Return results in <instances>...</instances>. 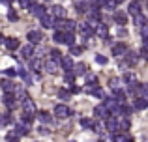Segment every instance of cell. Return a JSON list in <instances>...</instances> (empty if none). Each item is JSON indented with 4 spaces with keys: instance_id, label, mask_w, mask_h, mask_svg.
<instances>
[{
    "instance_id": "obj_1",
    "label": "cell",
    "mask_w": 148,
    "mask_h": 142,
    "mask_svg": "<svg viewBox=\"0 0 148 142\" xmlns=\"http://www.w3.org/2000/svg\"><path fill=\"white\" fill-rule=\"evenodd\" d=\"M77 30H79V34H81L83 37H86V39H88V37H92V36L96 34V26H92L90 22H81Z\"/></svg>"
},
{
    "instance_id": "obj_2",
    "label": "cell",
    "mask_w": 148,
    "mask_h": 142,
    "mask_svg": "<svg viewBox=\"0 0 148 142\" xmlns=\"http://www.w3.org/2000/svg\"><path fill=\"white\" fill-rule=\"evenodd\" d=\"M54 116L60 118V120H66V118L71 116V110H69L68 105H64V103H60V105L54 107Z\"/></svg>"
},
{
    "instance_id": "obj_3",
    "label": "cell",
    "mask_w": 148,
    "mask_h": 142,
    "mask_svg": "<svg viewBox=\"0 0 148 142\" xmlns=\"http://www.w3.org/2000/svg\"><path fill=\"white\" fill-rule=\"evenodd\" d=\"M127 90L131 92V94L135 95V97H146V94H148V84H135V86H131V88H127Z\"/></svg>"
},
{
    "instance_id": "obj_4",
    "label": "cell",
    "mask_w": 148,
    "mask_h": 142,
    "mask_svg": "<svg viewBox=\"0 0 148 142\" xmlns=\"http://www.w3.org/2000/svg\"><path fill=\"white\" fill-rule=\"evenodd\" d=\"M94 116L98 118V120H107V118H111V110L105 107V103H101L94 109Z\"/></svg>"
},
{
    "instance_id": "obj_5",
    "label": "cell",
    "mask_w": 148,
    "mask_h": 142,
    "mask_svg": "<svg viewBox=\"0 0 148 142\" xmlns=\"http://www.w3.org/2000/svg\"><path fill=\"white\" fill-rule=\"evenodd\" d=\"M105 125H107V131L112 133V135H118L120 133V122H116L114 116L107 118V120H105Z\"/></svg>"
},
{
    "instance_id": "obj_6",
    "label": "cell",
    "mask_w": 148,
    "mask_h": 142,
    "mask_svg": "<svg viewBox=\"0 0 148 142\" xmlns=\"http://www.w3.org/2000/svg\"><path fill=\"white\" fill-rule=\"evenodd\" d=\"M60 62H54V60H45V66H43V71H47L49 75H56L58 71H60Z\"/></svg>"
},
{
    "instance_id": "obj_7",
    "label": "cell",
    "mask_w": 148,
    "mask_h": 142,
    "mask_svg": "<svg viewBox=\"0 0 148 142\" xmlns=\"http://www.w3.org/2000/svg\"><path fill=\"white\" fill-rule=\"evenodd\" d=\"M21 107H23V114H32V116L36 114V103H34L30 97L26 99L25 103H21Z\"/></svg>"
},
{
    "instance_id": "obj_8",
    "label": "cell",
    "mask_w": 148,
    "mask_h": 142,
    "mask_svg": "<svg viewBox=\"0 0 148 142\" xmlns=\"http://www.w3.org/2000/svg\"><path fill=\"white\" fill-rule=\"evenodd\" d=\"M34 52H36L34 45H32V43H28V45H25V47L21 49V58H25V60H32V58H34Z\"/></svg>"
},
{
    "instance_id": "obj_9",
    "label": "cell",
    "mask_w": 148,
    "mask_h": 142,
    "mask_svg": "<svg viewBox=\"0 0 148 142\" xmlns=\"http://www.w3.org/2000/svg\"><path fill=\"white\" fill-rule=\"evenodd\" d=\"M30 13L34 15V17H43L45 13H47V10H45L43 6H40V4H36V2H32V6H30Z\"/></svg>"
},
{
    "instance_id": "obj_10",
    "label": "cell",
    "mask_w": 148,
    "mask_h": 142,
    "mask_svg": "<svg viewBox=\"0 0 148 142\" xmlns=\"http://www.w3.org/2000/svg\"><path fill=\"white\" fill-rule=\"evenodd\" d=\"M0 86H2V92H4V94H15V90H17V86H15L10 79H4Z\"/></svg>"
},
{
    "instance_id": "obj_11",
    "label": "cell",
    "mask_w": 148,
    "mask_h": 142,
    "mask_svg": "<svg viewBox=\"0 0 148 142\" xmlns=\"http://www.w3.org/2000/svg\"><path fill=\"white\" fill-rule=\"evenodd\" d=\"M60 67H62V71H73L75 64H73L71 56H64V58L60 60Z\"/></svg>"
},
{
    "instance_id": "obj_12",
    "label": "cell",
    "mask_w": 148,
    "mask_h": 142,
    "mask_svg": "<svg viewBox=\"0 0 148 142\" xmlns=\"http://www.w3.org/2000/svg\"><path fill=\"white\" fill-rule=\"evenodd\" d=\"M4 103H6V107L10 110H13L15 107H17V97H15V94H4Z\"/></svg>"
},
{
    "instance_id": "obj_13",
    "label": "cell",
    "mask_w": 148,
    "mask_h": 142,
    "mask_svg": "<svg viewBox=\"0 0 148 142\" xmlns=\"http://www.w3.org/2000/svg\"><path fill=\"white\" fill-rule=\"evenodd\" d=\"M105 107H107V109L111 110V114H112V112L118 110L120 103H118V99H116V97H105Z\"/></svg>"
},
{
    "instance_id": "obj_14",
    "label": "cell",
    "mask_w": 148,
    "mask_h": 142,
    "mask_svg": "<svg viewBox=\"0 0 148 142\" xmlns=\"http://www.w3.org/2000/svg\"><path fill=\"white\" fill-rule=\"evenodd\" d=\"M96 36H99L101 39H107L109 37V26L105 24V22H99V24L96 26Z\"/></svg>"
},
{
    "instance_id": "obj_15",
    "label": "cell",
    "mask_w": 148,
    "mask_h": 142,
    "mask_svg": "<svg viewBox=\"0 0 148 142\" xmlns=\"http://www.w3.org/2000/svg\"><path fill=\"white\" fill-rule=\"evenodd\" d=\"M114 22L118 26H124L127 22V11H114Z\"/></svg>"
},
{
    "instance_id": "obj_16",
    "label": "cell",
    "mask_w": 148,
    "mask_h": 142,
    "mask_svg": "<svg viewBox=\"0 0 148 142\" xmlns=\"http://www.w3.org/2000/svg\"><path fill=\"white\" fill-rule=\"evenodd\" d=\"M40 21H41V26H43V28H54V22H56V21H54V17H53V15H49V13H45Z\"/></svg>"
},
{
    "instance_id": "obj_17",
    "label": "cell",
    "mask_w": 148,
    "mask_h": 142,
    "mask_svg": "<svg viewBox=\"0 0 148 142\" xmlns=\"http://www.w3.org/2000/svg\"><path fill=\"white\" fill-rule=\"evenodd\" d=\"M26 37H28V41H30L32 45H38V43L41 41V32H40V30H30Z\"/></svg>"
},
{
    "instance_id": "obj_18",
    "label": "cell",
    "mask_w": 148,
    "mask_h": 142,
    "mask_svg": "<svg viewBox=\"0 0 148 142\" xmlns=\"http://www.w3.org/2000/svg\"><path fill=\"white\" fill-rule=\"evenodd\" d=\"M51 15L54 19H66V10L62 6H53L51 7Z\"/></svg>"
},
{
    "instance_id": "obj_19",
    "label": "cell",
    "mask_w": 148,
    "mask_h": 142,
    "mask_svg": "<svg viewBox=\"0 0 148 142\" xmlns=\"http://www.w3.org/2000/svg\"><path fill=\"white\" fill-rule=\"evenodd\" d=\"M127 54V47L124 43H118L112 47V56H126Z\"/></svg>"
},
{
    "instance_id": "obj_20",
    "label": "cell",
    "mask_w": 148,
    "mask_h": 142,
    "mask_svg": "<svg viewBox=\"0 0 148 142\" xmlns=\"http://www.w3.org/2000/svg\"><path fill=\"white\" fill-rule=\"evenodd\" d=\"M43 66H45V62H41L40 58H36V56L30 60V71H41Z\"/></svg>"
},
{
    "instance_id": "obj_21",
    "label": "cell",
    "mask_w": 148,
    "mask_h": 142,
    "mask_svg": "<svg viewBox=\"0 0 148 142\" xmlns=\"http://www.w3.org/2000/svg\"><path fill=\"white\" fill-rule=\"evenodd\" d=\"M148 107V101L145 97H135L133 99V109H137V110H145Z\"/></svg>"
},
{
    "instance_id": "obj_22",
    "label": "cell",
    "mask_w": 148,
    "mask_h": 142,
    "mask_svg": "<svg viewBox=\"0 0 148 142\" xmlns=\"http://www.w3.org/2000/svg\"><path fill=\"white\" fill-rule=\"evenodd\" d=\"M127 13H131L135 17V15L141 13V4L137 2V0H133V2H130V6H127Z\"/></svg>"
},
{
    "instance_id": "obj_23",
    "label": "cell",
    "mask_w": 148,
    "mask_h": 142,
    "mask_svg": "<svg viewBox=\"0 0 148 142\" xmlns=\"http://www.w3.org/2000/svg\"><path fill=\"white\" fill-rule=\"evenodd\" d=\"M124 82L127 84V88H131V86H135L137 84V77H135V73H131V71H127L126 75H124Z\"/></svg>"
},
{
    "instance_id": "obj_24",
    "label": "cell",
    "mask_w": 148,
    "mask_h": 142,
    "mask_svg": "<svg viewBox=\"0 0 148 142\" xmlns=\"http://www.w3.org/2000/svg\"><path fill=\"white\" fill-rule=\"evenodd\" d=\"M98 90H99V84L98 82H86V84H84V88H83L84 94H92V95H94Z\"/></svg>"
},
{
    "instance_id": "obj_25",
    "label": "cell",
    "mask_w": 148,
    "mask_h": 142,
    "mask_svg": "<svg viewBox=\"0 0 148 142\" xmlns=\"http://www.w3.org/2000/svg\"><path fill=\"white\" fill-rule=\"evenodd\" d=\"M36 116H38V120H40L41 124H51V122H53V116H51L47 110H40Z\"/></svg>"
},
{
    "instance_id": "obj_26",
    "label": "cell",
    "mask_w": 148,
    "mask_h": 142,
    "mask_svg": "<svg viewBox=\"0 0 148 142\" xmlns=\"http://www.w3.org/2000/svg\"><path fill=\"white\" fill-rule=\"evenodd\" d=\"M133 24L139 26V28H143V26L148 24V21H146V17L143 13H139V15H135V17H133Z\"/></svg>"
},
{
    "instance_id": "obj_27",
    "label": "cell",
    "mask_w": 148,
    "mask_h": 142,
    "mask_svg": "<svg viewBox=\"0 0 148 142\" xmlns=\"http://www.w3.org/2000/svg\"><path fill=\"white\" fill-rule=\"evenodd\" d=\"M19 45H21V43H19L17 37H8V39H6V47L10 49V51H17Z\"/></svg>"
},
{
    "instance_id": "obj_28",
    "label": "cell",
    "mask_w": 148,
    "mask_h": 142,
    "mask_svg": "<svg viewBox=\"0 0 148 142\" xmlns=\"http://www.w3.org/2000/svg\"><path fill=\"white\" fill-rule=\"evenodd\" d=\"M73 73H75L77 77H83V75H86V64H83V62L75 64V67H73Z\"/></svg>"
},
{
    "instance_id": "obj_29",
    "label": "cell",
    "mask_w": 148,
    "mask_h": 142,
    "mask_svg": "<svg viewBox=\"0 0 148 142\" xmlns=\"http://www.w3.org/2000/svg\"><path fill=\"white\" fill-rule=\"evenodd\" d=\"M139 56H141V54H137V52H131V51H127V54L124 56V60H126V62L130 64V66H133V64L139 60Z\"/></svg>"
},
{
    "instance_id": "obj_30",
    "label": "cell",
    "mask_w": 148,
    "mask_h": 142,
    "mask_svg": "<svg viewBox=\"0 0 148 142\" xmlns=\"http://www.w3.org/2000/svg\"><path fill=\"white\" fill-rule=\"evenodd\" d=\"M112 142H131V137L127 133H118V135H112Z\"/></svg>"
},
{
    "instance_id": "obj_31",
    "label": "cell",
    "mask_w": 148,
    "mask_h": 142,
    "mask_svg": "<svg viewBox=\"0 0 148 142\" xmlns=\"http://www.w3.org/2000/svg\"><path fill=\"white\" fill-rule=\"evenodd\" d=\"M64 45H75V34L73 32H64Z\"/></svg>"
},
{
    "instance_id": "obj_32",
    "label": "cell",
    "mask_w": 148,
    "mask_h": 142,
    "mask_svg": "<svg viewBox=\"0 0 148 142\" xmlns=\"http://www.w3.org/2000/svg\"><path fill=\"white\" fill-rule=\"evenodd\" d=\"M120 84H122V80H120L118 77H112V79L109 80V86H111V90H112V92L120 90Z\"/></svg>"
},
{
    "instance_id": "obj_33",
    "label": "cell",
    "mask_w": 148,
    "mask_h": 142,
    "mask_svg": "<svg viewBox=\"0 0 148 142\" xmlns=\"http://www.w3.org/2000/svg\"><path fill=\"white\" fill-rule=\"evenodd\" d=\"M116 6L118 4L114 0H103V10H109V11H116Z\"/></svg>"
},
{
    "instance_id": "obj_34",
    "label": "cell",
    "mask_w": 148,
    "mask_h": 142,
    "mask_svg": "<svg viewBox=\"0 0 148 142\" xmlns=\"http://www.w3.org/2000/svg\"><path fill=\"white\" fill-rule=\"evenodd\" d=\"M49 54H51V60H54V62H60V60L64 58V54H62V52L58 51V49H53V51H51Z\"/></svg>"
},
{
    "instance_id": "obj_35",
    "label": "cell",
    "mask_w": 148,
    "mask_h": 142,
    "mask_svg": "<svg viewBox=\"0 0 148 142\" xmlns=\"http://www.w3.org/2000/svg\"><path fill=\"white\" fill-rule=\"evenodd\" d=\"M114 97L118 99V103H120V105H126V92L116 90V92H114Z\"/></svg>"
},
{
    "instance_id": "obj_36",
    "label": "cell",
    "mask_w": 148,
    "mask_h": 142,
    "mask_svg": "<svg viewBox=\"0 0 148 142\" xmlns=\"http://www.w3.org/2000/svg\"><path fill=\"white\" fill-rule=\"evenodd\" d=\"M81 125H83L84 129H94L96 122L94 120H88V118H83V120H81Z\"/></svg>"
},
{
    "instance_id": "obj_37",
    "label": "cell",
    "mask_w": 148,
    "mask_h": 142,
    "mask_svg": "<svg viewBox=\"0 0 148 142\" xmlns=\"http://www.w3.org/2000/svg\"><path fill=\"white\" fill-rule=\"evenodd\" d=\"M81 52H83V47H79V45H71L69 47V56H79Z\"/></svg>"
},
{
    "instance_id": "obj_38",
    "label": "cell",
    "mask_w": 148,
    "mask_h": 142,
    "mask_svg": "<svg viewBox=\"0 0 148 142\" xmlns=\"http://www.w3.org/2000/svg\"><path fill=\"white\" fill-rule=\"evenodd\" d=\"M105 131H107V125H105V124H99V122H96V125H94V133L101 135V133H105Z\"/></svg>"
},
{
    "instance_id": "obj_39",
    "label": "cell",
    "mask_w": 148,
    "mask_h": 142,
    "mask_svg": "<svg viewBox=\"0 0 148 142\" xmlns=\"http://www.w3.org/2000/svg\"><path fill=\"white\" fill-rule=\"evenodd\" d=\"M53 41L54 43H64V32H54V36H53Z\"/></svg>"
},
{
    "instance_id": "obj_40",
    "label": "cell",
    "mask_w": 148,
    "mask_h": 142,
    "mask_svg": "<svg viewBox=\"0 0 148 142\" xmlns=\"http://www.w3.org/2000/svg\"><path fill=\"white\" fill-rule=\"evenodd\" d=\"M58 97H60L62 101H68V99L71 97V92H68V90H60V92H58Z\"/></svg>"
},
{
    "instance_id": "obj_41",
    "label": "cell",
    "mask_w": 148,
    "mask_h": 142,
    "mask_svg": "<svg viewBox=\"0 0 148 142\" xmlns=\"http://www.w3.org/2000/svg\"><path fill=\"white\" fill-rule=\"evenodd\" d=\"M11 122V114H2V116H0V127H2V125H8Z\"/></svg>"
},
{
    "instance_id": "obj_42",
    "label": "cell",
    "mask_w": 148,
    "mask_h": 142,
    "mask_svg": "<svg viewBox=\"0 0 148 142\" xmlns=\"http://www.w3.org/2000/svg\"><path fill=\"white\" fill-rule=\"evenodd\" d=\"M64 79H66V82H68L69 86H71V84H73V79H75V73H73V71H66Z\"/></svg>"
},
{
    "instance_id": "obj_43",
    "label": "cell",
    "mask_w": 148,
    "mask_h": 142,
    "mask_svg": "<svg viewBox=\"0 0 148 142\" xmlns=\"http://www.w3.org/2000/svg\"><path fill=\"white\" fill-rule=\"evenodd\" d=\"M8 19H10L11 22H15V21H17V19H19L17 11H15V10H10V11H8Z\"/></svg>"
},
{
    "instance_id": "obj_44",
    "label": "cell",
    "mask_w": 148,
    "mask_h": 142,
    "mask_svg": "<svg viewBox=\"0 0 148 142\" xmlns=\"http://www.w3.org/2000/svg\"><path fill=\"white\" fill-rule=\"evenodd\" d=\"M2 73H4L6 77H13V75H17V69H15V67H6Z\"/></svg>"
},
{
    "instance_id": "obj_45",
    "label": "cell",
    "mask_w": 148,
    "mask_h": 142,
    "mask_svg": "<svg viewBox=\"0 0 148 142\" xmlns=\"http://www.w3.org/2000/svg\"><path fill=\"white\" fill-rule=\"evenodd\" d=\"M96 62H98L99 66H105V64H107V56H103V54H96Z\"/></svg>"
},
{
    "instance_id": "obj_46",
    "label": "cell",
    "mask_w": 148,
    "mask_h": 142,
    "mask_svg": "<svg viewBox=\"0 0 148 142\" xmlns=\"http://www.w3.org/2000/svg\"><path fill=\"white\" fill-rule=\"evenodd\" d=\"M139 54H141L143 60H148V47H145V45H143V49L139 51Z\"/></svg>"
},
{
    "instance_id": "obj_47",
    "label": "cell",
    "mask_w": 148,
    "mask_h": 142,
    "mask_svg": "<svg viewBox=\"0 0 148 142\" xmlns=\"http://www.w3.org/2000/svg\"><path fill=\"white\" fill-rule=\"evenodd\" d=\"M19 6L21 7H30L32 6V0H19Z\"/></svg>"
},
{
    "instance_id": "obj_48",
    "label": "cell",
    "mask_w": 148,
    "mask_h": 142,
    "mask_svg": "<svg viewBox=\"0 0 148 142\" xmlns=\"http://www.w3.org/2000/svg\"><path fill=\"white\" fill-rule=\"evenodd\" d=\"M69 92H71V94H79V92H83V88H81V86H77V84H71Z\"/></svg>"
},
{
    "instance_id": "obj_49",
    "label": "cell",
    "mask_w": 148,
    "mask_h": 142,
    "mask_svg": "<svg viewBox=\"0 0 148 142\" xmlns=\"http://www.w3.org/2000/svg\"><path fill=\"white\" fill-rule=\"evenodd\" d=\"M141 36H143V39H148V24L141 28Z\"/></svg>"
},
{
    "instance_id": "obj_50",
    "label": "cell",
    "mask_w": 148,
    "mask_h": 142,
    "mask_svg": "<svg viewBox=\"0 0 148 142\" xmlns=\"http://www.w3.org/2000/svg\"><path fill=\"white\" fill-rule=\"evenodd\" d=\"M86 80L88 82H98V79H96L94 75H86Z\"/></svg>"
},
{
    "instance_id": "obj_51",
    "label": "cell",
    "mask_w": 148,
    "mask_h": 142,
    "mask_svg": "<svg viewBox=\"0 0 148 142\" xmlns=\"http://www.w3.org/2000/svg\"><path fill=\"white\" fill-rule=\"evenodd\" d=\"M126 28H122V26H120V28H118V36H126Z\"/></svg>"
},
{
    "instance_id": "obj_52",
    "label": "cell",
    "mask_w": 148,
    "mask_h": 142,
    "mask_svg": "<svg viewBox=\"0 0 148 142\" xmlns=\"http://www.w3.org/2000/svg\"><path fill=\"white\" fill-rule=\"evenodd\" d=\"M94 95H96V97H105V95H103V90H101V88H99V90H98V92H96V94H94Z\"/></svg>"
},
{
    "instance_id": "obj_53",
    "label": "cell",
    "mask_w": 148,
    "mask_h": 142,
    "mask_svg": "<svg viewBox=\"0 0 148 142\" xmlns=\"http://www.w3.org/2000/svg\"><path fill=\"white\" fill-rule=\"evenodd\" d=\"M40 133H41V135H47V133H49V129L43 125V127H40Z\"/></svg>"
},
{
    "instance_id": "obj_54",
    "label": "cell",
    "mask_w": 148,
    "mask_h": 142,
    "mask_svg": "<svg viewBox=\"0 0 148 142\" xmlns=\"http://www.w3.org/2000/svg\"><path fill=\"white\" fill-rule=\"evenodd\" d=\"M2 43H6V37H4V34L0 32V45H2Z\"/></svg>"
},
{
    "instance_id": "obj_55",
    "label": "cell",
    "mask_w": 148,
    "mask_h": 142,
    "mask_svg": "<svg viewBox=\"0 0 148 142\" xmlns=\"http://www.w3.org/2000/svg\"><path fill=\"white\" fill-rule=\"evenodd\" d=\"M0 2H2V4H6V6H8V4H11V0H0Z\"/></svg>"
},
{
    "instance_id": "obj_56",
    "label": "cell",
    "mask_w": 148,
    "mask_h": 142,
    "mask_svg": "<svg viewBox=\"0 0 148 142\" xmlns=\"http://www.w3.org/2000/svg\"><path fill=\"white\" fill-rule=\"evenodd\" d=\"M114 2H116V4H122V2H124V0H114Z\"/></svg>"
},
{
    "instance_id": "obj_57",
    "label": "cell",
    "mask_w": 148,
    "mask_h": 142,
    "mask_svg": "<svg viewBox=\"0 0 148 142\" xmlns=\"http://www.w3.org/2000/svg\"><path fill=\"white\" fill-rule=\"evenodd\" d=\"M145 99H146V101H148V94H146V97H145Z\"/></svg>"
},
{
    "instance_id": "obj_58",
    "label": "cell",
    "mask_w": 148,
    "mask_h": 142,
    "mask_svg": "<svg viewBox=\"0 0 148 142\" xmlns=\"http://www.w3.org/2000/svg\"><path fill=\"white\" fill-rule=\"evenodd\" d=\"M146 7H148V0H146Z\"/></svg>"
},
{
    "instance_id": "obj_59",
    "label": "cell",
    "mask_w": 148,
    "mask_h": 142,
    "mask_svg": "<svg viewBox=\"0 0 148 142\" xmlns=\"http://www.w3.org/2000/svg\"><path fill=\"white\" fill-rule=\"evenodd\" d=\"M98 142H103V140H98Z\"/></svg>"
},
{
    "instance_id": "obj_60",
    "label": "cell",
    "mask_w": 148,
    "mask_h": 142,
    "mask_svg": "<svg viewBox=\"0 0 148 142\" xmlns=\"http://www.w3.org/2000/svg\"><path fill=\"white\" fill-rule=\"evenodd\" d=\"M13 142H19V140H13Z\"/></svg>"
}]
</instances>
